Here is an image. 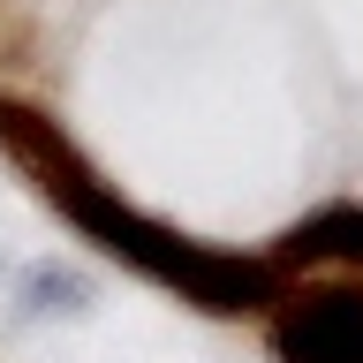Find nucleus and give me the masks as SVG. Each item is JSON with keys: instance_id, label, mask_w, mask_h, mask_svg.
Instances as JSON below:
<instances>
[{"instance_id": "f257e3e1", "label": "nucleus", "mask_w": 363, "mask_h": 363, "mask_svg": "<svg viewBox=\"0 0 363 363\" xmlns=\"http://www.w3.org/2000/svg\"><path fill=\"white\" fill-rule=\"evenodd\" d=\"M0 159L30 182V197L68 220L84 235L99 257H113L121 272L136 280H152L159 295H174L189 311L204 318H265L288 288V272L272 265V257H242V250H220V242H197V235H182L174 220H159L144 212L136 197H121V182H106L91 167V152L76 136L53 121L45 106L16 99V91H0Z\"/></svg>"}, {"instance_id": "f03ea898", "label": "nucleus", "mask_w": 363, "mask_h": 363, "mask_svg": "<svg viewBox=\"0 0 363 363\" xmlns=\"http://www.w3.org/2000/svg\"><path fill=\"white\" fill-rule=\"evenodd\" d=\"M272 363H363V272L280 288L265 311Z\"/></svg>"}, {"instance_id": "7ed1b4c3", "label": "nucleus", "mask_w": 363, "mask_h": 363, "mask_svg": "<svg viewBox=\"0 0 363 363\" xmlns=\"http://www.w3.org/2000/svg\"><path fill=\"white\" fill-rule=\"evenodd\" d=\"M280 272L295 265H340V272H363V204H318V212H303L295 227H280L265 250Z\"/></svg>"}]
</instances>
